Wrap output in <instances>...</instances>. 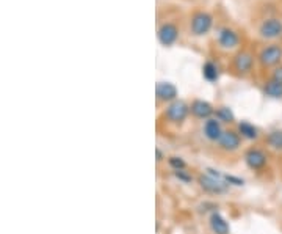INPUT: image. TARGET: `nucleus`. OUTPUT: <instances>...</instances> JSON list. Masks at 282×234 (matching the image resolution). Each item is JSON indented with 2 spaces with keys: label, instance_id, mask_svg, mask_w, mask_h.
Listing matches in <instances>:
<instances>
[{
  "label": "nucleus",
  "instance_id": "obj_1",
  "mask_svg": "<svg viewBox=\"0 0 282 234\" xmlns=\"http://www.w3.org/2000/svg\"><path fill=\"white\" fill-rule=\"evenodd\" d=\"M199 184L209 193H223L227 189L224 176L216 173L215 170H207V174H201Z\"/></svg>",
  "mask_w": 282,
  "mask_h": 234
},
{
  "label": "nucleus",
  "instance_id": "obj_2",
  "mask_svg": "<svg viewBox=\"0 0 282 234\" xmlns=\"http://www.w3.org/2000/svg\"><path fill=\"white\" fill-rule=\"evenodd\" d=\"M188 105L184 102V101H174L171 104L166 112H165V116L171 121V123H182L187 115H188Z\"/></svg>",
  "mask_w": 282,
  "mask_h": 234
},
{
  "label": "nucleus",
  "instance_id": "obj_3",
  "mask_svg": "<svg viewBox=\"0 0 282 234\" xmlns=\"http://www.w3.org/2000/svg\"><path fill=\"white\" fill-rule=\"evenodd\" d=\"M281 58H282V49L276 44L265 47L259 54V60L264 66H275L281 62Z\"/></svg>",
  "mask_w": 282,
  "mask_h": 234
},
{
  "label": "nucleus",
  "instance_id": "obj_4",
  "mask_svg": "<svg viewBox=\"0 0 282 234\" xmlns=\"http://www.w3.org/2000/svg\"><path fill=\"white\" fill-rule=\"evenodd\" d=\"M212 27V16L207 13H196L191 19V30H193L195 35L201 36V35H206Z\"/></svg>",
  "mask_w": 282,
  "mask_h": 234
},
{
  "label": "nucleus",
  "instance_id": "obj_5",
  "mask_svg": "<svg viewBox=\"0 0 282 234\" xmlns=\"http://www.w3.org/2000/svg\"><path fill=\"white\" fill-rule=\"evenodd\" d=\"M260 35L267 38V40H275L282 35V22L279 19H267V21L260 25Z\"/></svg>",
  "mask_w": 282,
  "mask_h": 234
},
{
  "label": "nucleus",
  "instance_id": "obj_6",
  "mask_svg": "<svg viewBox=\"0 0 282 234\" xmlns=\"http://www.w3.org/2000/svg\"><path fill=\"white\" fill-rule=\"evenodd\" d=\"M245 162L251 170H262L267 165V156L264 151L253 148L245 154Z\"/></svg>",
  "mask_w": 282,
  "mask_h": 234
},
{
  "label": "nucleus",
  "instance_id": "obj_7",
  "mask_svg": "<svg viewBox=\"0 0 282 234\" xmlns=\"http://www.w3.org/2000/svg\"><path fill=\"white\" fill-rule=\"evenodd\" d=\"M179 36V30L174 24H163L158 28V41L163 46H171L174 44Z\"/></svg>",
  "mask_w": 282,
  "mask_h": 234
},
{
  "label": "nucleus",
  "instance_id": "obj_8",
  "mask_svg": "<svg viewBox=\"0 0 282 234\" xmlns=\"http://www.w3.org/2000/svg\"><path fill=\"white\" fill-rule=\"evenodd\" d=\"M218 143L224 151H235V150L240 148L241 140H240L238 134H235L232 131H227V132H223V135L219 137Z\"/></svg>",
  "mask_w": 282,
  "mask_h": 234
},
{
  "label": "nucleus",
  "instance_id": "obj_9",
  "mask_svg": "<svg viewBox=\"0 0 282 234\" xmlns=\"http://www.w3.org/2000/svg\"><path fill=\"white\" fill-rule=\"evenodd\" d=\"M253 65H254V57L249 52H238L234 58V68L240 74L249 73Z\"/></svg>",
  "mask_w": 282,
  "mask_h": 234
},
{
  "label": "nucleus",
  "instance_id": "obj_10",
  "mask_svg": "<svg viewBox=\"0 0 282 234\" xmlns=\"http://www.w3.org/2000/svg\"><path fill=\"white\" fill-rule=\"evenodd\" d=\"M155 93L157 97L160 101H174L177 97V88L173 83H168V82H160L155 86Z\"/></svg>",
  "mask_w": 282,
  "mask_h": 234
},
{
  "label": "nucleus",
  "instance_id": "obj_11",
  "mask_svg": "<svg viewBox=\"0 0 282 234\" xmlns=\"http://www.w3.org/2000/svg\"><path fill=\"white\" fill-rule=\"evenodd\" d=\"M218 43L224 49H232L238 44V35L230 28H221L218 35Z\"/></svg>",
  "mask_w": 282,
  "mask_h": 234
},
{
  "label": "nucleus",
  "instance_id": "obj_12",
  "mask_svg": "<svg viewBox=\"0 0 282 234\" xmlns=\"http://www.w3.org/2000/svg\"><path fill=\"white\" fill-rule=\"evenodd\" d=\"M191 113L198 118H209V116L213 113V107H212L209 102L206 101H201V99H196L193 104H191Z\"/></svg>",
  "mask_w": 282,
  "mask_h": 234
},
{
  "label": "nucleus",
  "instance_id": "obj_13",
  "mask_svg": "<svg viewBox=\"0 0 282 234\" xmlns=\"http://www.w3.org/2000/svg\"><path fill=\"white\" fill-rule=\"evenodd\" d=\"M210 228L215 234H229V225L227 222L219 216V214H212L210 217Z\"/></svg>",
  "mask_w": 282,
  "mask_h": 234
},
{
  "label": "nucleus",
  "instance_id": "obj_14",
  "mask_svg": "<svg viewBox=\"0 0 282 234\" xmlns=\"http://www.w3.org/2000/svg\"><path fill=\"white\" fill-rule=\"evenodd\" d=\"M204 134L209 140H219V137L223 135L221 132V126L216 120H207L204 126Z\"/></svg>",
  "mask_w": 282,
  "mask_h": 234
},
{
  "label": "nucleus",
  "instance_id": "obj_15",
  "mask_svg": "<svg viewBox=\"0 0 282 234\" xmlns=\"http://www.w3.org/2000/svg\"><path fill=\"white\" fill-rule=\"evenodd\" d=\"M238 132L241 134V137H245L248 140H254V139H257V135H259V132H257V129L254 128V126L246 123V121H241L238 124Z\"/></svg>",
  "mask_w": 282,
  "mask_h": 234
},
{
  "label": "nucleus",
  "instance_id": "obj_16",
  "mask_svg": "<svg viewBox=\"0 0 282 234\" xmlns=\"http://www.w3.org/2000/svg\"><path fill=\"white\" fill-rule=\"evenodd\" d=\"M265 94L270 97H282V83L271 79L265 85Z\"/></svg>",
  "mask_w": 282,
  "mask_h": 234
},
{
  "label": "nucleus",
  "instance_id": "obj_17",
  "mask_svg": "<svg viewBox=\"0 0 282 234\" xmlns=\"http://www.w3.org/2000/svg\"><path fill=\"white\" fill-rule=\"evenodd\" d=\"M267 143L276 151H282V131H273L268 137H267Z\"/></svg>",
  "mask_w": 282,
  "mask_h": 234
},
{
  "label": "nucleus",
  "instance_id": "obj_18",
  "mask_svg": "<svg viewBox=\"0 0 282 234\" xmlns=\"http://www.w3.org/2000/svg\"><path fill=\"white\" fill-rule=\"evenodd\" d=\"M203 73H204L206 79L210 80V82H213V80L218 79V68H216V65H213L212 62H207V63L204 65Z\"/></svg>",
  "mask_w": 282,
  "mask_h": 234
},
{
  "label": "nucleus",
  "instance_id": "obj_19",
  "mask_svg": "<svg viewBox=\"0 0 282 234\" xmlns=\"http://www.w3.org/2000/svg\"><path fill=\"white\" fill-rule=\"evenodd\" d=\"M216 116H218L219 121H224V123H232L234 121V113L230 112V109H227V107H221V109H218Z\"/></svg>",
  "mask_w": 282,
  "mask_h": 234
},
{
  "label": "nucleus",
  "instance_id": "obj_20",
  "mask_svg": "<svg viewBox=\"0 0 282 234\" xmlns=\"http://www.w3.org/2000/svg\"><path fill=\"white\" fill-rule=\"evenodd\" d=\"M169 165H171L173 168H176V171L185 168V162L180 159V157H171V159H169Z\"/></svg>",
  "mask_w": 282,
  "mask_h": 234
},
{
  "label": "nucleus",
  "instance_id": "obj_21",
  "mask_svg": "<svg viewBox=\"0 0 282 234\" xmlns=\"http://www.w3.org/2000/svg\"><path fill=\"white\" fill-rule=\"evenodd\" d=\"M273 80L282 83V66H279V68H276V70H275V73H273Z\"/></svg>",
  "mask_w": 282,
  "mask_h": 234
},
{
  "label": "nucleus",
  "instance_id": "obj_22",
  "mask_svg": "<svg viewBox=\"0 0 282 234\" xmlns=\"http://www.w3.org/2000/svg\"><path fill=\"white\" fill-rule=\"evenodd\" d=\"M155 153H157V160L160 162V160H162V159H163V156H162V151H160V150H155Z\"/></svg>",
  "mask_w": 282,
  "mask_h": 234
}]
</instances>
